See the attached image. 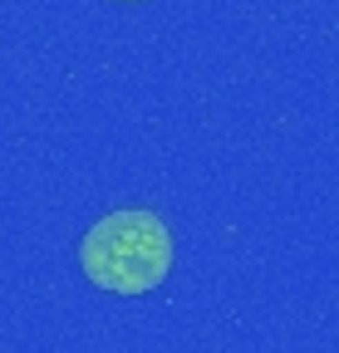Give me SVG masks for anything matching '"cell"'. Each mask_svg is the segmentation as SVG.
<instances>
[{"mask_svg": "<svg viewBox=\"0 0 339 353\" xmlns=\"http://www.w3.org/2000/svg\"><path fill=\"white\" fill-rule=\"evenodd\" d=\"M79 270L104 294H153L173 275V236L157 211H108L84 231Z\"/></svg>", "mask_w": 339, "mask_h": 353, "instance_id": "obj_1", "label": "cell"}, {"mask_svg": "<svg viewBox=\"0 0 339 353\" xmlns=\"http://www.w3.org/2000/svg\"><path fill=\"white\" fill-rule=\"evenodd\" d=\"M123 6H143V0H123Z\"/></svg>", "mask_w": 339, "mask_h": 353, "instance_id": "obj_2", "label": "cell"}]
</instances>
